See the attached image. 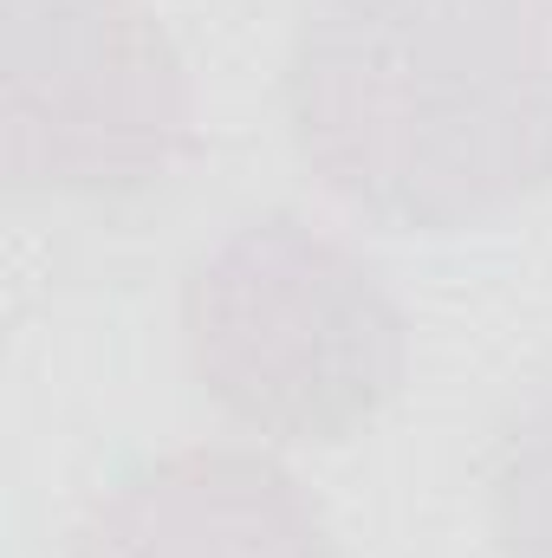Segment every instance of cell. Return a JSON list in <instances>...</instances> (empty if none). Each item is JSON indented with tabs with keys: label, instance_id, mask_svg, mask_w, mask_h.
<instances>
[{
	"label": "cell",
	"instance_id": "6da1fadb",
	"mask_svg": "<svg viewBox=\"0 0 552 558\" xmlns=\"http://www.w3.org/2000/svg\"><path fill=\"white\" fill-rule=\"evenodd\" d=\"M299 162L384 228H475L552 189V0H325L286 59Z\"/></svg>",
	"mask_w": 552,
	"mask_h": 558
},
{
	"label": "cell",
	"instance_id": "7a4b0ae2",
	"mask_svg": "<svg viewBox=\"0 0 552 558\" xmlns=\"http://www.w3.org/2000/svg\"><path fill=\"white\" fill-rule=\"evenodd\" d=\"M195 390L261 441H345L404 384V318L377 274L299 215H261L182 279Z\"/></svg>",
	"mask_w": 552,
	"mask_h": 558
},
{
	"label": "cell",
	"instance_id": "3957f363",
	"mask_svg": "<svg viewBox=\"0 0 552 558\" xmlns=\"http://www.w3.org/2000/svg\"><path fill=\"white\" fill-rule=\"evenodd\" d=\"M189 124L182 59L137 0H7V169L26 195L124 202Z\"/></svg>",
	"mask_w": 552,
	"mask_h": 558
},
{
	"label": "cell",
	"instance_id": "277c9868",
	"mask_svg": "<svg viewBox=\"0 0 552 558\" xmlns=\"http://www.w3.org/2000/svg\"><path fill=\"white\" fill-rule=\"evenodd\" d=\"M79 558H332V539L267 454L182 448L131 468L92 507Z\"/></svg>",
	"mask_w": 552,
	"mask_h": 558
},
{
	"label": "cell",
	"instance_id": "5b68a950",
	"mask_svg": "<svg viewBox=\"0 0 552 558\" xmlns=\"http://www.w3.org/2000/svg\"><path fill=\"white\" fill-rule=\"evenodd\" d=\"M488 513L507 558H552V403L501 422L488 448Z\"/></svg>",
	"mask_w": 552,
	"mask_h": 558
}]
</instances>
